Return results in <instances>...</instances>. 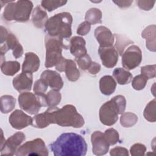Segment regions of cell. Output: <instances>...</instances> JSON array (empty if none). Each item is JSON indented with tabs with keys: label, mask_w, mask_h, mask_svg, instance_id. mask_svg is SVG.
<instances>
[{
	"label": "cell",
	"mask_w": 156,
	"mask_h": 156,
	"mask_svg": "<svg viewBox=\"0 0 156 156\" xmlns=\"http://www.w3.org/2000/svg\"><path fill=\"white\" fill-rule=\"evenodd\" d=\"M48 85L40 79L37 80L34 85V92L38 95H44L48 89Z\"/></svg>",
	"instance_id": "cell-39"
},
{
	"label": "cell",
	"mask_w": 156,
	"mask_h": 156,
	"mask_svg": "<svg viewBox=\"0 0 156 156\" xmlns=\"http://www.w3.org/2000/svg\"><path fill=\"white\" fill-rule=\"evenodd\" d=\"M98 53L102 65L107 68L114 67L118 60V52L113 46H99Z\"/></svg>",
	"instance_id": "cell-13"
},
{
	"label": "cell",
	"mask_w": 156,
	"mask_h": 156,
	"mask_svg": "<svg viewBox=\"0 0 156 156\" xmlns=\"http://www.w3.org/2000/svg\"><path fill=\"white\" fill-rule=\"evenodd\" d=\"M113 2L120 8H127L130 6L133 2V1H114Z\"/></svg>",
	"instance_id": "cell-44"
},
{
	"label": "cell",
	"mask_w": 156,
	"mask_h": 156,
	"mask_svg": "<svg viewBox=\"0 0 156 156\" xmlns=\"http://www.w3.org/2000/svg\"><path fill=\"white\" fill-rule=\"evenodd\" d=\"M44 42L46 49L45 67L58 66L65 60L62 54V49H66L68 46L63 43V39L48 35H46Z\"/></svg>",
	"instance_id": "cell-6"
},
{
	"label": "cell",
	"mask_w": 156,
	"mask_h": 156,
	"mask_svg": "<svg viewBox=\"0 0 156 156\" xmlns=\"http://www.w3.org/2000/svg\"><path fill=\"white\" fill-rule=\"evenodd\" d=\"M122 55V64L127 70H131L140 64L142 60V52L136 45L129 46Z\"/></svg>",
	"instance_id": "cell-10"
},
{
	"label": "cell",
	"mask_w": 156,
	"mask_h": 156,
	"mask_svg": "<svg viewBox=\"0 0 156 156\" xmlns=\"http://www.w3.org/2000/svg\"><path fill=\"white\" fill-rule=\"evenodd\" d=\"M18 103L21 109L31 115L38 113L40 108L46 106L45 94L38 95L30 92H23L18 96Z\"/></svg>",
	"instance_id": "cell-8"
},
{
	"label": "cell",
	"mask_w": 156,
	"mask_h": 156,
	"mask_svg": "<svg viewBox=\"0 0 156 156\" xmlns=\"http://www.w3.org/2000/svg\"><path fill=\"white\" fill-rule=\"evenodd\" d=\"M51 124V115L48 109L44 113L37 114L32 118V125L36 128H45Z\"/></svg>",
	"instance_id": "cell-23"
},
{
	"label": "cell",
	"mask_w": 156,
	"mask_h": 156,
	"mask_svg": "<svg viewBox=\"0 0 156 156\" xmlns=\"http://www.w3.org/2000/svg\"><path fill=\"white\" fill-rule=\"evenodd\" d=\"M33 83L32 73L22 72L17 75L12 81L13 86L18 91H30Z\"/></svg>",
	"instance_id": "cell-16"
},
{
	"label": "cell",
	"mask_w": 156,
	"mask_h": 156,
	"mask_svg": "<svg viewBox=\"0 0 156 156\" xmlns=\"http://www.w3.org/2000/svg\"><path fill=\"white\" fill-rule=\"evenodd\" d=\"M147 80V78L141 74L137 75L133 79L132 81V87L136 90H143L146 85Z\"/></svg>",
	"instance_id": "cell-35"
},
{
	"label": "cell",
	"mask_w": 156,
	"mask_h": 156,
	"mask_svg": "<svg viewBox=\"0 0 156 156\" xmlns=\"http://www.w3.org/2000/svg\"><path fill=\"white\" fill-rule=\"evenodd\" d=\"M40 65L38 56L32 52L25 54V58L22 65V71L24 73H32L36 72Z\"/></svg>",
	"instance_id": "cell-19"
},
{
	"label": "cell",
	"mask_w": 156,
	"mask_h": 156,
	"mask_svg": "<svg viewBox=\"0 0 156 156\" xmlns=\"http://www.w3.org/2000/svg\"><path fill=\"white\" fill-rule=\"evenodd\" d=\"M91 29V24L87 21H83L79 24L77 29V34L80 35H87Z\"/></svg>",
	"instance_id": "cell-40"
},
{
	"label": "cell",
	"mask_w": 156,
	"mask_h": 156,
	"mask_svg": "<svg viewBox=\"0 0 156 156\" xmlns=\"http://www.w3.org/2000/svg\"><path fill=\"white\" fill-rule=\"evenodd\" d=\"M55 156H84L87 151V144L84 138L75 133H63L50 144Z\"/></svg>",
	"instance_id": "cell-1"
},
{
	"label": "cell",
	"mask_w": 156,
	"mask_h": 156,
	"mask_svg": "<svg viewBox=\"0 0 156 156\" xmlns=\"http://www.w3.org/2000/svg\"><path fill=\"white\" fill-rule=\"evenodd\" d=\"M94 36L101 47L113 46L114 35L110 30L103 26H98L94 30Z\"/></svg>",
	"instance_id": "cell-17"
},
{
	"label": "cell",
	"mask_w": 156,
	"mask_h": 156,
	"mask_svg": "<svg viewBox=\"0 0 156 156\" xmlns=\"http://www.w3.org/2000/svg\"><path fill=\"white\" fill-rule=\"evenodd\" d=\"M146 151V147L141 143H135L130 149V152L132 156L144 155Z\"/></svg>",
	"instance_id": "cell-38"
},
{
	"label": "cell",
	"mask_w": 156,
	"mask_h": 156,
	"mask_svg": "<svg viewBox=\"0 0 156 156\" xmlns=\"http://www.w3.org/2000/svg\"><path fill=\"white\" fill-rule=\"evenodd\" d=\"M20 69V64L17 61H4L1 65L2 73L9 76H12L18 73Z\"/></svg>",
	"instance_id": "cell-26"
},
{
	"label": "cell",
	"mask_w": 156,
	"mask_h": 156,
	"mask_svg": "<svg viewBox=\"0 0 156 156\" xmlns=\"http://www.w3.org/2000/svg\"><path fill=\"white\" fill-rule=\"evenodd\" d=\"M32 9L33 3L30 1H11L4 9L3 17L9 21L24 23L29 20Z\"/></svg>",
	"instance_id": "cell-5"
},
{
	"label": "cell",
	"mask_w": 156,
	"mask_h": 156,
	"mask_svg": "<svg viewBox=\"0 0 156 156\" xmlns=\"http://www.w3.org/2000/svg\"><path fill=\"white\" fill-rule=\"evenodd\" d=\"M155 105H156V101L155 99H154L152 101H150L147 105L146 106L143 115L144 118L149 122H155L156 121V116H155Z\"/></svg>",
	"instance_id": "cell-31"
},
{
	"label": "cell",
	"mask_w": 156,
	"mask_h": 156,
	"mask_svg": "<svg viewBox=\"0 0 156 156\" xmlns=\"http://www.w3.org/2000/svg\"><path fill=\"white\" fill-rule=\"evenodd\" d=\"M104 136L110 145H114L119 140V133L117 130L113 128L107 129L104 133Z\"/></svg>",
	"instance_id": "cell-34"
},
{
	"label": "cell",
	"mask_w": 156,
	"mask_h": 156,
	"mask_svg": "<svg viewBox=\"0 0 156 156\" xmlns=\"http://www.w3.org/2000/svg\"><path fill=\"white\" fill-rule=\"evenodd\" d=\"M101 70V65L98 63H96L95 62H93L90 67L88 69V71L90 73V74L95 75L98 74Z\"/></svg>",
	"instance_id": "cell-43"
},
{
	"label": "cell",
	"mask_w": 156,
	"mask_h": 156,
	"mask_svg": "<svg viewBox=\"0 0 156 156\" xmlns=\"http://www.w3.org/2000/svg\"><path fill=\"white\" fill-rule=\"evenodd\" d=\"M49 109L51 113L53 124L74 128H80L84 125V119L73 105L67 104L61 108L56 107H49Z\"/></svg>",
	"instance_id": "cell-2"
},
{
	"label": "cell",
	"mask_w": 156,
	"mask_h": 156,
	"mask_svg": "<svg viewBox=\"0 0 156 156\" xmlns=\"http://www.w3.org/2000/svg\"><path fill=\"white\" fill-rule=\"evenodd\" d=\"M1 63L4 58V55L9 50L13 51V55L18 58L22 56L23 54V48L20 43L17 40L16 36L12 33H9L7 30L1 26Z\"/></svg>",
	"instance_id": "cell-7"
},
{
	"label": "cell",
	"mask_w": 156,
	"mask_h": 156,
	"mask_svg": "<svg viewBox=\"0 0 156 156\" xmlns=\"http://www.w3.org/2000/svg\"><path fill=\"white\" fill-rule=\"evenodd\" d=\"M85 44V40L81 37L74 36L71 38L69 41V50L71 54L76 58H80L87 54V51Z\"/></svg>",
	"instance_id": "cell-18"
},
{
	"label": "cell",
	"mask_w": 156,
	"mask_h": 156,
	"mask_svg": "<svg viewBox=\"0 0 156 156\" xmlns=\"http://www.w3.org/2000/svg\"><path fill=\"white\" fill-rule=\"evenodd\" d=\"M64 71L69 81L75 82L80 77L79 70L77 69L75 62L71 59H66Z\"/></svg>",
	"instance_id": "cell-24"
},
{
	"label": "cell",
	"mask_w": 156,
	"mask_h": 156,
	"mask_svg": "<svg viewBox=\"0 0 156 156\" xmlns=\"http://www.w3.org/2000/svg\"><path fill=\"white\" fill-rule=\"evenodd\" d=\"M110 154L112 156H127L129 155V152L127 149L125 147H116L110 150Z\"/></svg>",
	"instance_id": "cell-42"
},
{
	"label": "cell",
	"mask_w": 156,
	"mask_h": 156,
	"mask_svg": "<svg viewBox=\"0 0 156 156\" xmlns=\"http://www.w3.org/2000/svg\"><path fill=\"white\" fill-rule=\"evenodd\" d=\"M76 61L79 67L82 70H88L93 62L91 57L87 54L80 58H76Z\"/></svg>",
	"instance_id": "cell-36"
},
{
	"label": "cell",
	"mask_w": 156,
	"mask_h": 156,
	"mask_svg": "<svg viewBox=\"0 0 156 156\" xmlns=\"http://www.w3.org/2000/svg\"><path fill=\"white\" fill-rule=\"evenodd\" d=\"M93 153L98 156L103 155L107 153L110 144L106 140L104 135L100 131L94 132L91 136Z\"/></svg>",
	"instance_id": "cell-12"
},
{
	"label": "cell",
	"mask_w": 156,
	"mask_h": 156,
	"mask_svg": "<svg viewBox=\"0 0 156 156\" xmlns=\"http://www.w3.org/2000/svg\"><path fill=\"white\" fill-rule=\"evenodd\" d=\"M49 152L43 140L41 138L29 141L20 146L15 155L17 156L42 155L47 156Z\"/></svg>",
	"instance_id": "cell-9"
},
{
	"label": "cell",
	"mask_w": 156,
	"mask_h": 156,
	"mask_svg": "<svg viewBox=\"0 0 156 156\" xmlns=\"http://www.w3.org/2000/svg\"><path fill=\"white\" fill-rule=\"evenodd\" d=\"M143 38L146 39V46L152 52L155 51V25L146 27L141 33Z\"/></svg>",
	"instance_id": "cell-21"
},
{
	"label": "cell",
	"mask_w": 156,
	"mask_h": 156,
	"mask_svg": "<svg viewBox=\"0 0 156 156\" xmlns=\"http://www.w3.org/2000/svg\"><path fill=\"white\" fill-rule=\"evenodd\" d=\"M155 1H137L136 3L139 8L144 10H150L153 8Z\"/></svg>",
	"instance_id": "cell-41"
},
{
	"label": "cell",
	"mask_w": 156,
	"mask_h": 156,
	"mask_svg": "<svg viewBox=\"0 0 156 156\" xmlns=\"http://www.w3.org/2000/svg\"><path fill=\"white\" fill-rule=\"evenodd\" d=\"M40 79L52 90L59 91L63 86V81L60 74L55 71L46 69L40 76Z\"/></svg>",
	"instance_id": "cell-15"
},
{
	"label": "cell",
	"mask_w": 156,
	"mask_h": 156,
	"mask_svg": "<svg viewBox=\"0 0 156 156\" xmlns=\"http://www.w3.org/2000/svg\"><path fill=\"white\" fill-rule=\"evenodd\" d=\"M155 69L156 65L155 64L146 65L141 68V74L145 76L147 79H152L155 77Z\"/></svg>",
	"instance_id": "cell-37"
},
{
	"label": "cell",
	"mask_w": 156,
	"mask_h": 156,
	"mask_svg": "<svg viewBox=\"0 0 156 156\" xmlns=\"http://www.w3.org/2000/svg\"><path fill=\"white\" fill-rule=\"evenodd\" d=\"M116 37V44H115V49L118 51V52L121 55L123 53V51L125 48L130 44L133 43V41L130 40L129 38L126 37L123 35L120 34H115Z\"/></svg>",
	"instance_id": "cell-32"
},
{
	"label": "cell",
	"mask_w": 156,
	"mask_h": 156,
	"mask_svg": "<svg viewBox=\"0 0 156 156\" xmlns=\"http://www.w3.org/2000/svg\"><path fill=\"white\" fill-rule=\"evenodd\" d=\"M113 76L117 83L120 85L129 83L132 78V74L128 71L122 68H117L113 70Z\"/></svg>",
	"instance_id": "cell-25"
},
{
	"label": "cell",
	"mask_w": 156,
	"mask_h": 156,
	"mask_svg": "<svg viewBox=\"0 0 156 156\" xmlns=\"http://www.w3.org/2000/svg\"><path fill=\"white\" fill-rule=\"evenodd\" d=\"M116 87V82L112 76L106 75L102 77L99 80V88L101 93L109 96L114 93Z\"/></svg>",
	"instance_id": "cell-20"
},
{
	"label": "cell",
	"mask_w": 156,
	"mask_h": 156,
	"mask_svg": "<svg viewBox=\"0 0 156 156\" xmlns=\"http://www.w3.org/2000/svg\"><path fill=\"white\" fill-rule=\"evenodd\" d=\"M16 99L12 96L4 95L1 98V111L2 113H9L14 108Z\"/></svg>",
	"instance_id": "cell-27"
},
{
	"label": "cell",
	"mask_w": 156,
	"mask_h": 156,
	"mask_svg": "<svg viewBox=\"0 0 156 156\" xmlns=\"http://www.w3.org/2000/svg\"><path fill=\"white\" fill-rule=\"evenodd\" d=\"M62 96L59 91L52 90L45 94L46 106H48L49 107H56L60 102Z\"/></svg>",
	"instance_id": "cell-29"
},
{
	"label": "cell",
	"mask_w": 156,
	"mask_h": 156,
	"mask_svg": "<svg viewBox=\"0 0 156 156\" xmlns=\"http://www.w3.org/2000/svg\"><path fill=\"white\" fill-rule=\"evenodd\" d=\"M26 139L24 133L18 132L5 140L1 147V155H13L16 154L18 149Z\"/></svg>",
	"instance_id": "cell-11"
},
{
	"label": "cell",
	"mask_w": 156,
	"mask_h": 156,
	"mask_svg": "<svg viewBox=\"0 0 156 156\" xmlns=\"http://www.w3.org/2000/svg\"><path fill=\"white\" fill-rule=\"evenodd\" d=\"M48 20L47 13L39 5L36 6L33 10L32 21L34 25L38 28H42L45 26Z\"/></svg>",
	"instance_id": "cell-22"
},
{
	"label": "cell",
	"mask_w": 156,
	"mask_h": 156,
	"mask_svg": "<svg viewBox=\"0 0 156 156\" xmlns=\"http://www.w3.org/2000/svg\"><path fill=\"white\" fill-rule=\"evenodd\" d=\"M73 17L69 12L57 13L49 18L45 24V31L51 37L62 39L68 38L72 35Z\"/></svg>",
	"instance_id": "cell-3"
},
{
	"label": "cell",
	"mask_w": 156,
	"mask_h": 156,
	"mask_svg": "<svg viewBox=\"0 0 156 156\" xmlns=\"http://www.w3.org/2000/svg\"><path fill=\"white\" fill-rule=\"evenodd\" d=\"M102 12L98 8H91L85 13V21L90 24H96L101 23Z\"/></svg>",
	"instance_id": "cell-28"
},
{
	"label": "cell",
	"mask_w": 156,
	"mask_h": 156,
	"mask_svg": "<svg viewBox=\"0 0 156 156\" xmlns=\"http://www.w3.org/2000/svg\"><path fill=\"white\" fill-rule=\"evenodd\" d=\"M138 121V116L135 113L126 112L121 114L120 123L124 127H130L134 126Z\"/></svg>",
	"instance_id": "cell-30"
},
{
	"label": "cell",
	"mask_w": 156,
	"mask_h": 156,
	"mask_svg": "<svg viewBox=\"0 0 156 156\" xmlns=\"http://www.w3.org/2000/svg\"><path fill=\"white\" fill-rule=\"evenodd\" d=\"M12 127L16 130H21L32 124V118L22 110L16 109L12 112L9 118Z\"/></svg>",
	"instance_id": "cell-14"
},
{
	"label": "cell",
	"mask_w": 156,
	"mask_h": 156,
	"mask_svg": "<svg viewBox=\"0 0 156 156\" xmlns=\"http://www.w3.org/2000/svg\"><path fill=\"white\" fill-rule=\"evenodd\" d=\"M126 101L124 96L117 95L110 101L102 104L99 109V119L101 122L108 126L116 123L118 119V115L124 112Z\"/></svg>",
	"instance_id": "cell-4"
},
{
	"label": "cell",
	"mask_w": 156,
	"mask_h": 156,
	"mask_svg": "<svg viewBox=\"0 0 156 156\" xmlns=\"http://www.w3.org/2000/svg\"><path fill=\"white\" fill-rule=\"evenodd\" d=\"M67 1H55V0H43L41 2V6L48 12H51L60 7L65 5Z\"/></svg>",
	"instance_id": "cell-33"
}]
</instances>
